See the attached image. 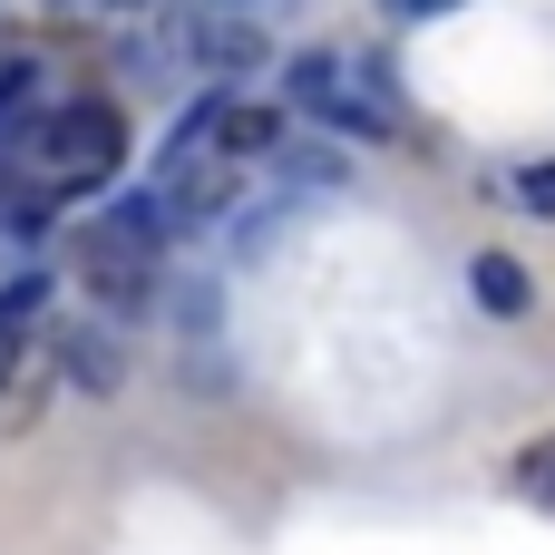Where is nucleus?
<instances>
[{
	"instance_id": "nucleus-10",
	"label": "nucleus",
	"mask_w": 555,
	"mask_h": 555,
	"mask_svg": "<svg viewBox=\"0 0 555 555\" xmlns=\"http://www.w3.org/2000/svg\"><path fill=\"white\" fill-rule=\"evenodd\" d=\"M517 488H527L537 507H555V429L537 439V449H527V459H517Z\"/></svg>"
},
{
	"instance_id": "nucleus-11",
	"label": "nucleus",
	"mask_w": 555,
	"mask_h": 555,
	"mask_svg": "<svg viewBox=\"0 0 555 555\" xmlns=\"http://www.w3.org/2000/svg\"><path fill=\"white\" fill-rule=\"evenodd\" d=\"M449 10H468V0H380L390 29H420V20H449Z\"/></svg>"
},
{
	"instance_id": "nucleus-7",
	"label": "nucleus",
	"mask_w": 555,
	"mask_h": 555,
	"mask_svg": "<svg viewBox=\"0 0 555 555\" xmlns=\"http://www.w3.org/2000/svg\"><path fill=\"white\" fill-rule=\"evenodd\" d=\"M273 185H283L293 205H302V195H332V185H341V156H332L322 137H312V146L293 137V146H273Z\"/></svg>"
},
{
	"instance_id": "nucleus-5",
	"label": "nucleus",
	"mask_w": 555,
	"mask_h": 555,
	"mask_svg": "<svg viewBox=\"0 0 555 555\" xmlns=\"http://www.w3.org/2000/svg\"><path fill=\"white\" fill-rule=\"evenodd\" d=\"M185 49H195V68H215V78H244V68H263L273 49H263V29H244V20H195L185 29Z\"/></svg>"
},
{
	"instance_id": "nucleus-3",
	"label": "nucleus",
	"mask_w": 555,
	"mask_h": 555,
	"mask_svg": "<svg viewBox=\"0 0 555 555\" xmlns=\"http://www.w3.org/2000/svg\"><path fill=\"white\" fill-rule=\"evenodd\" d=\"M59 107V88H49V68L39 59H0V166L39 137V117Z\"/></svg>"
},
{
	"instance_id": "nucleus-6",
	"label": "nucleus",
	"mask_w": 555,
	"mask_h": 555,
	"mask_svg": "<svg viewBox=\"0 0 555 555\" xmlns=\"http://www.w3.org/2000/svg\"><path fill=\"white\" fill-rule=\"evenodd\" d=\"M215 137H224L234 156H273V146H283V107H263V98H244V88H215Z\"/></svg>"
},
{
	"instance_id": "nucleus-9",
	"label": "nucleus",
	"mask_w": 555,
	"mask_h": 555,
	"mask_svg": "<svg viewBox=\"0 0 555 555\" xmlns=\"http://www.w3.org/2000/svg\"><path fill=\"white\" fill-rule=\"evenodd\" d=\"M507 195H517L527 215H546V224H555V156H527V166H507Z\"/></svg>"
},
{
	"instance_id": "nucleus-2",
	"label": "nucleus",
	"mask_w": 555,
	"mask_h": 555,
	"mask_svg": "<svg viewBox=\"0 0 555 555\" xmlns=\"http://www.w3.org/2000/svg\"><path fill=\"white\" fill-rule=\"evenodd\" d=\"M29 146H39V166H49L59 195H107L117 166H127V127H117L107 98H59V107L39 117Z\"/></svg>"
},
{
	"instance_id": "nucleus-4",
	"label": "nucleus",
	"mask_w": 555,
	"mask_h": 555,
	"mask_svg": "<svg viewBox=\"0 0 555 555\" xmlns=\"http://www.w3.org/2000/svg\"><path fill=\"white\" fill-rule=\"evenodd\" d=\"M49 341H59V380H78V390H98V400L127 380V361H117V332H107V322H59Z\"/></svg>"
},
{
	"instance_id": "nucleus-1",
	"label": "nucleus",
	"mask_w": 555,
	"mask_h": 555,
	"mask_svg": "<svg viewBox=\"0 0 555 555\" xmlns=\"http://www.w3.org/2000/svg\"><path fill=\"white\" fill-rule=\"evenodd\" d=\"M283 107H302L312 127H341V137H400V78L380 59H351V49H302L283 68Z\"/></svg>"
},
{
	"instance_id": "nucleus-8",
	"label": "nucleus",
	"mask_w": 555,
	"mask_h": 555,
	"mask_svg": "<svg viewBox=\"0 0 555 555\" xmlns=\"http://www.w3.org/2000/svg\"><path fill=\"white\" fill-rule=\"evenodd\" d=\"M468 293H478L498 322H517V312L537 302V283H527V263H517V254H478V263H468Z\"/></svg>"
}]
</instances>
